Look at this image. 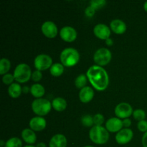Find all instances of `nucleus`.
I'll list each match as a JSON object with an SVG mask.
<instances>
[{
    "label": "nucleus",
    "instance_id": "nucleus-1",
    "mask_svg": "<svg viewBox=\"0 0 147 147\" xmlns=\"http://www.w3.org/2000/svg\"><path fill=\"white\" fill-rule=\"evenodd\" d=\"M86 76L96 90H103L109 86V75L106 70L101 66L98 65L90 66L87 70Z\"/></svg>",
    "mask_w": 147,
    "mask_h": 147
},
{
    "label": "nucleus",
    "instance_id": "nucleus-2",
    "mask_svg": "<svg viewBox=\"0 0 147 147\" xmlns=\"http://www.w3.org/2000/svg\"><path fill=\"white\" fill-rule=\"evenodd\" d=\"M90 140L97 144H106L109 139V131L102 126H93L89 131Z\"/></svg>",
    "mask_w": 147,
    "mask_h": 147
},
{
    "label": "nucleus",
    "instance_id": "nucleus-3",
    "mask_svg": "<svg viewBox=\"0 0 147 147\" xmlns=\"http://www.w3.org/2000/svg\"><path fill=\"white\" fill-rule=\"evenodd\" d=\"M80 59V54L73 47L65 48L60 53V60L63 65L72 67L77 64Z\"/></svg>",
    "mask_w": 147,
    "mask_h": 147
},
{
    "label": "nucleus",
    "instance_id": "nucleus-4",
    "mask_svg": "<svg viewBox=\"0 0 147 147\" xmlns=\"http://www.w3.org/2000/svg\"><path fill=\"white\" fill-rule=\"evenodd\" d=\"M51 107V102L46 98H36L32 103V109L38 116H45L50 112Z\"/></svg>",
    "mask_w": 147,
    "mask_h": 147
},
{
    "label": "nucleus",
    "instance_id": "nucleus-5",
    "mask_svg": "<svg viewBox=\"0 0 147 147\" xmlns=\"http://www.w3.org/2000/svg\"><path fill=\"white\" fill-rule=\"evenodd\" d=\"M31 68L26 63H20L14 70V80L19 83H25L32 76Z\"/></svg>",
    "mask_w": 147,
    "mask_h": 147
},
{
    "label": "nucleus",
    "instance_id": "nucleus-6",
    "mask_svg": "<svg viewBox=\"0 0 147 147\" xmlns=\"http://www.w3.org/2000/svg\"><path fill=\"white\" fill-rule=\"evenodd\" d=\"M112 54L110 50L106 47H100L94 53L93 60L98 65H106L111 61Z\"/></svg>",
    "mask_w": 147,
    "mask_h": 147
},
{
    "label": "nucleus",
    "instance_id": "nucleus-7",
    "mask_svg": "<svg viewBox=\"0 0 147 147\" xmlns=\"http://www.w3.org/2000/svg\"><path fill=\"white\" fill-rule=\"evenodd\" d=\"M53 63V59L50 55L46 54H40L34 58V65L38 70H45L50 68Z\"/></svg>",
    "mask_w": 147,
    "mask_h": 147
},
{
    "label": "nucleus",
    "instance_id": "nucleus-8",
    "mask_svg": "<svg viewBox=\"0 0 147 147\" xmlns=\"http://www.w3.org/2000/svg\"><path fill=\"white\" fill-rule=\"evenodd\" d=\"M133 112L132 106L126 102L119 103L115 108V114L119 119H128Z\"/></svg>",
    "mask_w": 147,
    "mask_h": 147
},
{
    "label": "nucleus",
    "instance_id": "nucleus-9",
    "mask_svg": "<svg viewBox=\"0 0 147 147\" xmlns=\"http://www.w3.org/2000/svg\"><path fill=\"white\" fill-rule=\"evenodd\" d=\"M134 133L129 128H125L117 132L116 135V141L119 144H126L132 139Z\"/></svg>",
    "mask_w": 147,
    "mask_h": 147
},
{
    "label": "nucleus",
    "instance_id": "nucleus-10",
    "mask_svg": "<svg viewBox=\"0 0 147 147\" xmlns=\"http://www.w3.org/2000/svg\"><path fill=\"white\" fill-rule=\"evenodd\" d=\"M60 35L63 40L66 42H73L77 37V32L71 26H65L60 31Z\"/></svg>",
    "mask_w": 147,
    "mask_h": 147
},
{
    "label": "nucleus",
    "instance_id": "nucleus-11",
    "mask_svg": "<svg viewBox=\"0 0 147 147\" xmlns=\"http://www.w3.org/2000/svg\"><path fill=\"white\" fill-rule=\"evenodd\" d=\"M42 32L47 37L53 38L57 34V27L53 22L46 21L42 24Z\"/></svg>",
    "mask_w": 147,
    "mask_h": 147
},
{
    "label": "nucleus",
    "instance_id": "nucleus-12",
    "mask_svg": "<svg viewBox=\"0 0 147 147\" xmlns=\"http://www.w3.org/2000/svg\"><path fill=\"white\" fill-rule=\"evenodd\" d=\"M95 35L102 40H106L110 37L111 30L106 24L103 23L97 24L93 28Z\"/></svg>",
    "mask_w": 147,
    "mask_h": 147
},
{
    "label": "nucleus",
    "instance_id": "nucleus-13",
    "mask_svg": "<svg viewBox=\"0 0 147 147\" xmlns=\"http://www.w3.org/2000/svg\"><path fill=\"white\" fill-rule=\"evenodd\" d=\"M123 127V122L119 118L112 117L108 119L106 123V128L109 131L114 133L119 132Z\"/></svg>",
    "mask_w": 147,
    "mask_h": 147
},
{
    "label": "nucleus",
    "instance_id": "nucleus-14",
    "mask_svg": "<svg viewBox=\"0 0 147 147\" xmlns=\"http://www.w3.org/2000/svg\"><path fill=\"white\" fill-rule=\"evenodd\" d=\"M29 124L32 130L40 131L46 127L47 122L45 119L42 116H34L30 119Z\"/></svg>",
    "mask_w": 147,
    "mask_h": 147
},
{
    "label": "nucleus",
    "instance_id": "nucleus-15",
    "mask_svg": "<svg viewBox=\"0 0 147 147\" xmlns=\"http://www.w3.org/2000/svg\"><path fill=\"white\" fill-rule=\"evenodd\" d=\"M94 91L90 86H85L79 92V98L83 103H88L93 99Z\"/></svg>",
    "mask_w": 147,
    "mask_h": 147
},
{
    "label": "nucleus",
    "instance_id": "nucleus-16",
    "mask_svg": "<svg viewBox=\"0 0 147 147\" xmlns=\"http://www.w3.org/2000/svg\"><path fill=\"white\" fill-rule=\"evenodd\" d=\"M50 147H66L67 139L63 134H57L51 138L49 143Z\"/></svg>",
    "mask_w": 147,
    "mask_h": 147
},
{
    "label": "nucleus",
    "instance_id": "nucleus-17",
    "mask_svg": "<svg viewBox=\"0 0 147 147\" xmlns=\"http://www.w3.org/2000/svg\"><path fill=\"white\" fill-rule=\"evenodd\" d=\"M111 29L116 34H123L126 30V24L123 20L119 19L113 20L110 23Z\"/></svg>",
    "mask_w": 147,
    "mask_h": 147
},
{
    "label": "nucleus",
    "instance_id": "nucleus-18",
    "mask_svg": "<svg viewBox=\"0 0 147 147\" xmlns=\"http://www.w3.org/2000/svg\"><path fill=\"white\" fill-rule=\"evenodd\" d=\"M22 137L26 143L29 144V145L34 144L37 140V136L35 133L34 131L30 129H24L22 131Z\"/></svg>",
    "mask_w": 147,
    "mask_h": 147
},
{
    "label": "nucleus",
    "instance_id": "nucleus-19",
    "mask_svg": "<svg viewBox=\"0 0 147 147\" xmlns=\"http://www.w3.org/2000/svg\"><path fill=\"white\" fill-rule=\"evenodd\" d=\"M52 106L55 111H63L67 107V102L62 97L55 98L52 101Z\"/></svg>",
    "mask_w": 147,
    "mask_h": 147
},
{
    "label": "nucleus",
    "instance_id": "nucleus-20",
    "mask_svg": "<svg viewBox=\"0 0 147 147\" xmlns=\"http://www.w3.org/2000/svg\"><path fill=\"white\" fill-rule=\"evenodd\" d=\"M22 91V88L21 86L17 83H11L8 88L9 94L11 98H14L19 97L21 94Z\"/></svg>",
    "mask_w": 147,
    "mask_h": 147
},
{
    "label": "nucleus",
    "instance_id": "nucleus-21",
    "mask_svg": "<svg viewBox=\"0 0 147 147\" xmlns=\"http://www.w3.org/2000/svg\"><path fill=\"white\" fill-rule=\"evenodd\" d=\"M30 92L33 96L37 98H40L45 94V90L42 85L40 84V83H34L30 88Z\"/></svg>",
    "mask_w": 147,
    "mask_h": 147
},
{
    "label": "nucleus",
    "instance_id": "nucleus-22",
    "mask_svg": "<svg viewBox=\"0 0 147 147\" xmlns=\"http://www.w3.org/2000/svg\"><path fill=\"white\" fill-rule=\"evenodd\" d=\"M50 72L51 73V75H53V76H60L63 74V73L64 72V67H63V65L62 63H53L52 65V66L50 68Z\"/></svg>",
    "mask_w": 147,
    "mask_h": 147
},
{
    "label": "nucleus",
    "instance_id": "nucleus-23",
    "mask_svg": "<svg viewBox=\"0 0 147 147\" xmlns=\"http://www.w3.org/2000/svg\"><path fill=\"white\" fill-rule=\"evenodd\" d=\"M11 67V63L7 58L3 57L0 60V74H6Z\"/></svg>",
    "mask_w": 147,
    "mask_h": 147
},
{
    "label": "nucleus",
    "instance_id": "nucleus-24",
    "mask_svg": "<svg viewBox=\"0 0 147 147\" xmlns=\"http://www.w3.org/2000/svg\"><path fill=\"white\" fill-rule=\"evenodd\" d=\"M22 142L21 139L17 137L10 138L9 139L5 142L4 147H22Z\"/></svg>",
    "mask_w": 147,
    "mask_h": 147
},
{
    "label": "nucleus",
    "instance_id": "nucleus-25",
    "mask_svg": "<svg viewBox=\"0 0 147 147\" xmlns=\"http://www.w3.org/2000/svg\"><path fill=\"white\" fill-rule=\"evenodd\" d=\"M87 76L85 74H80L75 80V85L78 88H83L85 87V86L87 83Z\"/></svg>",
    "mask_w": 147,
    "mask_h": 147
},
{
    "label": "nucleus",
    "instance_id": "nucleus-26",
    "mask_svg": "<svg viewBox=\"0 0 147 147\" xmlns=\"http://www.w3.org/2000/svg\"><path fill=\"white\" fill-rule=\"evenodd\" d=\"M133 116L136 120L140 121L144 120L145 118H146V113L142 109H136V110L134 111Z\"/></svg>",
    "mask_w": 147,
    "mask_h": 147
},
{
    "label": "nucleus",
    "instance_id": "nucleus-27",
    "mask_svg": "<svg viewBox=\"0 0 147 147\" xmlns=\"http://www.w3.org/2000/svg\"><path fill=\"white\" fill-rule=\"evenodd\" d=\"M81 122L85 126H86V127H90V126H93V124L94 123H93V117L88 114L84 115V116H82Z\"/></svg>",
    "mask_w": 147,
    "mask_h": 147
},
{
    "label": "nucleus",
    "instance_id": "nucleus-28",
    "mask_svg": "<svg viewBox=\"0 0 147 147\" xmlns=\"http://www.w3.org/2000/svg\"><path fill=\"white\" fill-rule=\"evenodd\" d=\"M106 4V0H91L90 1V5L95 9H99L104 7Z\"/></svg>",
    "mask_w": 147,
    "mask_h": 147
},
{
    "label": "nucleus",
    "instance_id": "nucleus-29",
    "mask_svg": "<svg viewBox=\"0 0 147 147\" xmlns=\"http://www.w3.org/2000/svg\"><path fill=\"white\" fill-rule=\"evenodd\" d=\"M93 123L96 126H101L104 122V117L101 113H96L93 116Z\"/></svg>",
    "mask_w": 147,
    "mask_h": 147
},
{
    "label": "nucleus",
    "instance_id": "nucleus-30",
    "mask_svg": "<svg viewBox=\"0 0 147 147\" xmlns=\"http://www.w3.org/2000/svg\"><path fill=\"white\" fill-rule=\"evenodd\" d=\"M14 75L11 74V73H6V74H4L2 77L3 83L7 85L9 84L11 85V83H13L12 82L14 81Z\"/></svg>",
    "mask_w": 147,
    "mask_h": 147
},
{
    "label": "nucleus",
    "instance_id": "nucleus-31",
    "mask_svg": "<svg viewBox=\"0 0 147 147\" xmlns=\"http://www.w3.org/2000/svg\"><path fill=\"white\" fill-rule=\"evenodd\" d=\"M32 79L33 81H35V82H38L40 81V80L42 79V74L41 71L38 70H36L32 73V76H31Z\"/></svg>",
    "mask_w": 147,
    "mask_h": 147
},
{
    "label": "nucleus",
    "instance_id": "nucleus-32",
    "mask_svg": "<svg viewBox=\"0 0 147 147\" xmlns=\"http://www.w3.org/2000/svg\"><path fill=\"white\" fill-rule=\"evenodd\" d=\"M137 128L140 131L146 132L147 131V121L142 120L138 122Z\"/></svg>",
    "mask_w": 147,
    "mask_h": 147
},
{
    "label": "nucleus",
    "instance_id": "nucleus-33",
    "mask_svg": "<svg viewBox=\"0 0 147 147\" xmlns=\"http://www.w3.org/2000/svg\"><path fill=\"white\" fill-rule=\"evenodd\" d=\"M95 12H96V9L90 5L86 7V9H85V13L88 17H92V16L94 15Z\"/></svg>",
    "mask_w": 147,
    "mask_h": 147
},
{
    "label": "nucleus",
    "instance_id": "nucleus-34",
    "mask_svg": "<svg viewBox=\"0 0 147 147\" xmlns=\"http://www.w3.org/2000/svg\"><path fill=\"white\" fill-rule=\"evenodd\" d=\"M142 143L144 147H147V131L145 132L142 136Z\"/></svg>",
    "mask_w": 147,
    "mask_h": 147
},
{
    "label": "nucleus",
    "instance_id": "nucleus-35",
    "mask_svg": "<svg viewBox=\"0 0 147 147\" xmlns=\"http://www.w3.org/2000/svg\"><path fill=\"white\" fill-rule=\"evenodd\" d=\"M123 122V126H125L126 128H128L129 126H131V121L129 119H125L122 121Z\"/></svg>",
    "mask_w": 147,
    "mask_h": 147
},
{
    "label": "nucleus",
    "instance_id": "nucleus-36",
    "mask_svg": "<svg viewBox=\"0 0 147 147\" xmlns=\"http://www.w3.org/2000/svg\"><path fill=\"white\" fill-rule=\"evenodd\" d=\"M106 43L108 45L111 46V45H113V40H112L111 38H110V37H109V38L106 39Z\"/></svg>",
    "mask_w": 147,
    "mask_h": 147
},
{
    "label": "nucleus",
    "instance_id": "nucleus-37",
    "mask_svg": "<svg viewBox=\"0 0 147 147\" xmlns=\"http://www.w3.org/2000/svg\"><path fill=\"white\" fill-rule=\"evenodd\" d=\"M36 147H46V144L44 142H40V143L37 144Z\"/></svg>",
    "mask_w": 147,
    "mask_h": 147
},
{
    "label": "nucleus",
    "instance_id": "nucleus-38",
    "mask_svg": "<svg viewBox=\"0 0 147 147\" xmlns=\"http://www.w3.org/2000/svg\"><path fill=\"white\" fill-rule=\"evenodd\" d=\"M22 90L23 92H24V93H27V92L29 91V88L27 87V86H24V87H23Z\"/></svg>",
    "mask_w": 147,
    "mask_h": 147
},
{
    "label": "nucleus",
    "instance_id": "nucleus-39",
    "mask_svg": "<svg viewBox=\"0 0 147 147\" xmlns=\"http://www.w3.org/2000/svg\"><path fill=\"white\" fill-rule=\"evenodd\" d=\"M144 9L147 11V1H145L144 4Z\"/></svg>",
    "mask_w": 147,
    "mask_h": 147
},
{
    "label": "nucleus",
    "instance_id": "nucleus-40",
    "mask_svg": "<svg viewBox=\"0 0 147 147\" xmlns=\"http://www.w3.org/2000/svg\"><path fill=\"white\" fill-rule=\"evenodd\" d=\"M0 143H1V144H0V145H1V147H2V146H3V145H4V144H5V143H4V142H3L2 140H1V142H0ZM4 145H5V144H4Z\"/></svg>",
    "mask_w": 147,
    "mask_h": 147
},
{
    "label": "nucleus",
    "instance_id": "nucleus-41",
    "mask_svg": "<svg viewBox=\"0 0 147 147\" xmlns=\"http://www.w3.org/2000/svg\"><path fill=\"white\" fill-rule=\"evenodd\" d=\"M24 147H36L34 146H33V145H27V146H24Z\"/></svg>",
    "mask_w": 147,
    "mask_h": 147
},
{
    "label": "nucleus",
    "instance_id": "nucleus-42",
    "mask_svg": "<svg viewBox=\"0 0 147 147\" xmlns=\"http://www.w3.org/2000/svg\"><path fill=\"white\" fill-rule=\"evenodd\" d=\"M84 147H94V146H90V145H88V146H84Z\"/></svg>",
    "mask_w": 147,
    "mask_h": 147
}]
</instances>
